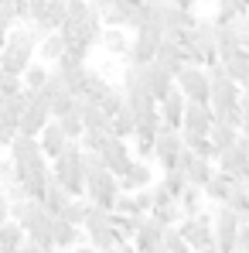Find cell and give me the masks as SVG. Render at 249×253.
Masks as SVG:
<instances>
[{"label": "cell", "mask_w": 249, "mask_h": 253, "mask_svg": "<svg viewBox=\"0 0 249 253\" xmlns=\"http://www.w3.org/2000/svg\"><path fill=\"white\" fill-rule=\"evenodd\" d=\"M164 42V31L157 28V24H143V28H137L133 31V38H130V44H126V65H150L154 62V51H157V44Z\"/></svg>", "instance_id": "277c9868"}, {"label": "cell", "mask_w": 249, "mask_h": 253, "mask_svg": "<svg viewBox=\"0 0 249 253\" xmlns=\"http://www.w3.org/2000/svg\"><path fill=\"white\" fill-rule=\"evenodd\" d=\"M116 181H120V192H140V188H150V185H154V168H150L147 161H137V158H133Z\"/></svg>", "instance_id": "9a60e30c"}, {"label": "cell", "mask_w": 249, "mask_h": 253, "mask_svg": "<svg viewBox=\"0 0 249 253\" xmlns=\"http://www.w3.org/2000/svg\"><path fill=\"white\" fill-rule=\"evenodd\" d=\"M140 219H143V215H113V229H116V236H120L123 243L133 240V233L140 229Z\"/></svg>", "instance_id": "4dcf8cb0"}, {"label": "cell", "mask_w": 249, "mask_h": 253, "mask_svg": "<svg viewBox=\"0 0 249 253\" xmlns=\"http://www.w3.org/2000/svg\"><path fill=\"white\" fill-rule=\"evenodd\" d=\"M174 202H178V209H181V219H191V215H198V212H202V206H205L202 192H198V188H191V185H188V188H184V192H181Z\"/></svg>", "instance_id": "4316f807"}, {"label": "cell", "mask_w": 249, "mask_h": 253, "mask_svg": "<svg viewBox=\"0 0 249 253\" xmlns=\"http://www.w3.org/2000/svg\"><path fill=\"white\" fill-rule=\"evenodd\" d=\"M133 126H137V117H133V113H130V110L123 106V110L113 117V124H109V133H113L116 140H130V137H133Z\"/></svg>", "instance_id": "f1b7e54d"}, {"label": "cell", "mask_w": 249, "mask_h": 253, "mask_svg": "<svg viewBox=\"0 0 249 253\" xmlns=\"http://www.w3.org/2000/svg\"><path fill=\"white\" fill-rule=\"evenodd\" d=\"M55 219H62V222H69V226H75V229H82V219H85V202L82 199H69L62 212L55 215Z\"/></svg>", "instance_id": "f546056e"}, {"label": "cell", "mask_w": 249, "mask_h": 253, "mask_svg": "<svg viewBox=\"0 0 249 253\" xmlns=\"http://www.w3.org/2000/svg\"><path fill=\"white\" fill-rule=\"evenodd\" d=\"M96 44H99L106 55H126L130 38H126L123 28H103V31H99V38H96Z\"/></svg>", "instance_id": "603a6c76"}, {"label": "cell", "mask_w": 249, "mask_h": 253, "mask_svg": "<svg viewBox=\"0 0 249 253\" xmlns=\"http://www.w3.org/2000/svg\"><path fill=\"white\" fill-rule=\"evenodd\" d=\"M48 120H51L48 103H44L41 96H28V106H24V113L17 117V133H21V137H38Z\"/></svg>", "instance_id": "8fae6325"}, {"label": "cell", "mask_w": 249, "mask_h": 253, "mask_svg": "<svg viewBox=\"0 0 249 253\" xmlns=\"http://www.w3.org/2000/svg\"><path fill=\"white\" fill-rule=\"evenodd\" d=\"M65 202H69V195H65V192L55 185V178H51V181H48V188H44V195H41V209L48 212V215H58Z\"/></svg>", "instance_id": "83f0119b"}, {"label": "cell", "mask_w": 249, "mask_h": 253, "mask_svg": "<svg viewBox=\"0 0 249 253\" xmlns=\"http://www.w3.org/2000/svg\"><path fill=\"white\" fill-rule=\"evenodd\" d=\"M96 154H99V161H103V168L109 171L113 178H120V174L126 171V165L133 161V151L126 147V140H116L113 133L106 137V144H103V147H99Z\"/></svg>", "instance_id": "7c38bea8"}, {"label": "cell", "mask_w": 249, "mask_h": 253, "mask_svg": "<svg viewBox=\"0 0 249 253\" xmlns=\"http://www.w3.org/2000/svg\"><path fill=\"white\" fill-rule=\"evenodd\" d=\"M174 89L188 99V103H208V76L205 69H198V65H184L178 76H174Z\"/></svg>", "instance_id": "ba28073f"}, {"label": "cell", "mask_w": 249, "mask_h": 253, "mask_svg": "<svg viewBox=\"0 0 249 253\" xmlns=\"http://www.w3.org/2000/svg\"><path fill=\"white\" fill-rule=\"evenodd\" d=\"M55 124H58V130H62V137H65V140H79V137H82V120L75 117V110H72V113H65V117H58Z\"/></svg>", "instance_id": "1f68e13d"}, {"label": "cell", "mask_w": 249, "mask_h": 253, "mask_svg": "<svg viewBox=\"0 0 249 253\" xmlns=\"http://www.w3.org/2000/svg\"><path fill=\"white\" fill-rule=\"evenodd\" d=\"M24 240H28V236H24V229H21L17 222H10V219L0 222V253H17L24 247Z\"/></svg>", "instance_id": "cb8c5ba5"}, {"label": "cell", "mask_w": 249, "mask_h": 253, "mask_svg": "<svg viewBox=\"0 0 249 253\" xmlns=\"http://www.w3.org/2000/svg\"><path fill=\"white\" fill-rule=\"evenodd\" d=\"M35 55L41 58V65H55L62 55H65V42H62V35L58 31H51V35H44L38 48H35Z\"/></svg>", "instance_id": "7402d4cb"}, {"label": "cell", "mask_w": 249, "mask_h": 253, "mask_svg": "<svg viewBox=\"0 0 249 253\" xmlns=\"http://www.w3.org/2000/svg\"><path fill=\"white\" fill-rule=\"evenodd\" d=\"M116 192H120V181H116L109 171H99L96 178L85 181L82 202H89V206H96V209H103V212H113V199H116Z\"/></svg>", "instance_id": "52a82bcc"}, {"label": "cell", "mask_w": 249, "mask_h": 253, "mask_svg": "<svg viewBox=\"0 0 249 253\" xmlns=\"http://www.w3.org/2000/svg\"><path fill=\"white\" fill-rule=\"evenodd\" d=\"M17 253H55V250H51V247H41V243H31V240H24V247H21Z\"/></svg>", "instance_id": "f35d334b"}, {"label": "cell", "mask_w": 249, "mask_h": 253, "mask_svg": "<svg viewBox=\"0 0 249 253\" xmlns=\"http://www.w3.org/2000/svg\"><path fill=\"white\" fill-rule=\"evenodd\" d=\"M161 250H164V253H191V250H188V243L178 236V229H164V236H161Z\"/></svg>", "instance_id": "d590c367"}, {"label": "cell", "mask_w": 249, "mask_h": 253, "mask_svg": "<svg viewBox=\"0 0 249 253\" xmlns=\"http://www.w3.org/2000/svg\"><path fill=\"white\" fill-rule=\"evenodd\" d=\"M44 79H48V65H41V62H31L28 69H24V76H21V89L28 92V96H38L41 92Z\"/></svg>", "instance_id": "d4e9b609"}, {"label": "cell", "mask_w": 249, "mask_h": 253, "mask_svg": "<svg viewBox=\"0 0 249 253\" xmlns=\"http://www.w3.org/2000/svg\"><path fill=\"white\" fill-rule=\"evenodd\" d=\"M79 154H82V147H79L75 140H69V147H65L55 161H48L55 185H58L69 199H82V188H85V178H82V171H79Z\"/></svg>", "instance_id": "3957f363"}, {"label": "cell", "mask_w": 249, "mask_h": 253, "mask_svg": "<svg viewBox=\"0 0 249 253\" xmlns=\"http://www.w3.org/2000/svg\"><path fill=\"white\" fill-rule=\"evenodd\" d=\"M236 137H239V133H236L232 126L218 124V120H215V124H212V130L205 133V140L212 144V151H215V154H218V151H225V147H232V144H236Z\"/></svg>", "instance_id": "484cf974"}, {"label": "cell", "mask_w": 249, "mask_h": 253, "mask_svg": "<svg viewBox=\"0 0 249 253\" xmlns=\"http://www.w3.org/2000/svg\"><path fill=\"white\" fill-rule=\"evenodd\" d=\"M17 92H24V89H21V79L0 72V99H10V96H17Z\"/></svg>", "instance_id": "8d00e7d4"}, {"label": "cell", "mask_w": 249, "mask_h": 253, "mask_svg": "<svg viewBox=\"0 0 249 253\" xmlns=\"http://www.w3.org/2000/svg\"><path fill=\"white\" fill-rule=\"evenodd\" d=\"M35 140H38V147H41L44 161H55V158L69 147V140L62 137V130H58V124H55V120H48V124H44V130L35 137Z\"/></svg>", "instance_id": "e0dca14e"}, {"label": "cell", "mask_w": 249, "mask_h": 253, "mask_svg": "<svg viewBox=\"0 0 249 253\" xmlns=\"http://www.w3.org/2000/svg\"><path fill=\"white\" fill-rule=\"evenodd\" d=\"M161 185H164L167 192H171V195L178 199V195H181V192L188 188V181H184V171H181V168H174V171H164V174H161Z\"/></svg>", "instance_id": "e575fe53"}, {"label": "cell", "mask_w": 249, "mask_h": 253, "mask_svg": "<svg viewBox=\"0 0 249 253\" xmlns=\"http://www.w3.org/2000/svg\"><path fill=\"white\" fill-rule=\"evenodd\" d=\"M218 65L225 69V76L239 85V89L246 85V79H249V51H246V48H243V51H236V55H229V58H225V62H218Z\"/></svg>", "instance_id": "44dd1931"}, {"label": "cell", "mask_w": 249, "mask_h": 253, "mask_svg": "<svg viewBox=\"0 0 249 253\" xmlns=\"http://www.w3.org/2000/svg\"><path fill=\"white\" fill-rule=\"evenodd\" d=\"M10 215H7V199H0V222H7Z\"/></svg>", "instance_id": "60d3db41"}, {"label": "cell", "mask_w": 249, "mask_h": 253, "mask_svg": "<svg viewBox=\"0 0 249 253\" xmlns=\"http://www.w3.org/2000/svg\"><path fill=\"white\" fill-rule=\"evenodd\" d=\"M41 42V35L35 28H24V24H14L3 38V48H0V72L7 76H24V69L35 62V48Z\"/></svg>", "instance_id": "6da1fadb"}, {"label": "cell", "mask_w": 249, "mask_h": 253, "mask_svg": "<svg viewBox=\"0 0 249 253\" xmlns=\"http://www.w3.org/2000/svg\"><path fill=\"white\" fill-rule=\"evenodd\" d=\"M174 229H178V236L188 243L191 253L212 247V219H208V212H198V215H191V219H181Z\"/></svg>", "instance_id": "9c48e42d"}, {"label": "cell", "mask_w": 249, "mask_h": 253, "mask_svg": "<svg viewBox=\"0 0 249 253\" xmlns=\"http://www.w3.org/2000/svg\"><path fill=\"white\" fill-rule=\"evenodd\" d=\"M130 195H133V212L137 215H147L150 212V206H154L150 202V188H140V192H130Z\"/></svg>", "instance_id": "74e56055"}, {"label": "cell", "mask_w": 249, "mask_h": 253, "mask_svg": "<svg viewBox=\"0 0 249 253\" xmlns=\"http://www.w3.org/2000/svg\"><path fill=\"white\" fill-rule=\"evenodd\" d=\"M154 65L157 69H164L167 76L174 79L184 65H188V58H184V51L178 48V44H171V42H161L157 44V51H154Z\"/></svg>", "instance_id": "2e32d148"}, {"label": "cell", "mask_w": 249, "mask_h": 253, "mask_svg": "<svg viewBox=\"0 0 249 253\" xmlns=\"http://www.w3.org/2000/svg\"><path fill=\"white\" fill-rule=\"evenodd\" d=\"M85 243L82 229H75V226H69V222H62V219H51V247L55 250H72V247H79Z\"/></svg>", "instance_id": "d6986e66"}, {"label": "cell", "mask_w": 249, "mask_h": 253, "mask_svg": "<svg viewBox=\"0 0 249 253\" xmlns=\"http://www.w3.org/2000/svg\"><path fill=\"white\" fill-rule=\"evenodd\" d=\"M79 171H82V178L89 181V178H96L99 171H106V168H103V161H99L96 151H82V154H79Z\"/></svg>", "instance_id": "d6a6232c"}, {"label": "cell", "mask_w": 249, "mask_h": 253, "mask_svg": "<svg viewBox=\"0 0 249 253\" xmlns=\"http://www.w3.org/2000/svg\"><path fill=\"white\" fill-rule=\"evenodd\" d=\"M205 76H208V103L205 106L212 110V120H222L229 110H236V106L243 103V89L225 76V69H222L218 62L208 65Z\"/></svg>", "instance_id": "7a4b0ae2"}, {"label": "cell", "mask_w": 249, "mask_h": 253, "mask_svg": "<svg viewBox=\"0 0 249 253\" xmlns=\"http://www.w3.org/2000/svg\"><path fill=\"white\" fill-rule=\"evenodd\" d=\"M212 110L208 106H202V103H188L184 106V113H181V124H178V130L181 133H195V137H205L208 130H212Z\"/></svg>", "instance_id": "4fadbf2b"}, {"label": "cell", "mask_w": 249, "mask_h": 253, "mask_svg": "<svg viewBox=\"0 0 249 253\" xmlns=\"http://www.w3.org/2000/svg\"><path fill=\"white\" fill-rule=\"evenodd\" d=\"M184 106H188V99L174 89V92H167L164 99L157 103V113H161V120H164L171 130H178V124H181V113H184Z\"/></svg>", "instance_id": "ffe728a7"}, {"label": "cell", "mask_w": 249, "mask_h": 253, "mask_svg": "<svg viewBox=\"0 0 249 253\" xmlns=\"http://www.w3.org/2000/svg\"><path fill=\"white\" fill-rule=\"evenodd\" d=\"M246 42H249L246 17H239V21H236V24H229V28H215V58H218V62H225L229 55L243 51Z\"/></svg>", "instance_id": "30bf717a"}, {"label": "cell", "mask_w": 249, "mask_h": 253, "mask_svg": "<svg viewBox=\"0 0 249 253\" xmlns=\"http://www.w3.org/2000/svg\"><path fill=\"white\" fill-rule=\"evenodd\" d=\"M181 151H184V144H181V133L178 130H171V126H161L157 130V137H154V144H150V161L157 165L161 171H174L178 168V158H181Z\"/></svg>", "instance_id": "8992f818"}, {"label": "cell", "mask_w": 249, "mask_h": 253, "mask_svg": "<svg viewBox=\"0 0 249 253\" xmlns=\"http://www.w3.org/2000/svg\"><path fill=\"white\" fill-rule=\"evenodd\" d=\"M236 192V178H229V174H212L208 178V185L202 188V199H208L212 206H225L229 202V195Z\"/></svg>", "instance_id": "ac0fdd59"}, {"label": "cell", "mask_w": 249, "mask_h": 253, "mask_svg": "<svg viewBox=\"0 0 249 253\" xmlns=\"http://www.w3.org/2000/svg\"><path fill=\"white\" fill-rule=\"evenodd\" d=\"M72 110H75V96H72V92H62V96H55V99L48 103V113H51V120L65 117V113H72Z\"/></svg>", "instance_id": "836d02e7"}, {"label": "cell", "mask_w": 249, "mask_h": 253, "mask_svg": "<svg viewBox=\"0 0 249 253\" xmlns=\"http://www.w3.org/2000/svg\"><path fill=\"white\" fill-rule=\"evenodd\" d=\"M212 168L218 171V174H229V178H249V137L246 133H239L232 147L218 151L215 161H212Z\"/></svg>", "instance_id": "5b68a950"}, {"label": "cell", "mask_w": 249, "mask_h": 253, "mask_svg": "<svg viewBox=\"0 0 249 253\" xmlns=\"http://www.w3.org/2000/svg\"><path fill=\"white\" fill-rule=\"evenodd\" d=\"M65 253H96L92 247H85V243H79V247H72V250H65Z\"/></svg>", "instance_id": "ab89813d"}, {"label": "cell", "mask_w": 249, "mask_h": 253, "mask_svg": "<svg viewBox=\"0 0 249 253\" xmlns=\"http://www.w3.org/2000/svg\"><path fill=\"white\" fill-rule=\"evenodd\" d=\"M140 79H143V89H147V96L154 103H161L167 92H174V79L167 76L164 69H157L154 62L150 65H140Z\"/></svg>", "instance_id": "5bb4252c"}, {"label": "cell", "mask_w": 249, "mask_h": 253, "mask_svg": "<svg viewBox=\"0 0 249 253\" xmlns=\"http://www.w3.org/2000/svg\"><path fill=\"white\" fill-rule=\"evenodd\" d=\"M198 253H218V250H215V247H205V250H198Z\"/></svg>", "instance_id": "b9f144b4"}]
</instances>
